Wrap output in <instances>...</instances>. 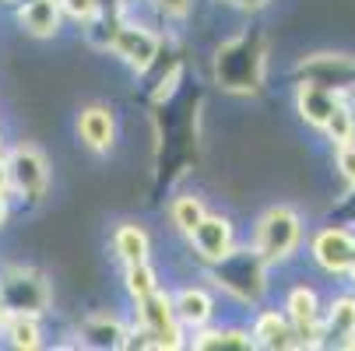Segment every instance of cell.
<instances>
[{"label": "cell", "mask_w": 355, "mask_h": 351, "mask_svg": "<svg viewBox=\"0 0 355 351\" xmlns=\"http://www.w3.org/2000/svg\"><path fill=\"white\" fill-rule=\"evenodd\" d=\"M229 8H236V11H246V15H257V11H264V8H271L275 0H225Z\"/></svg>", "instance_id": "83f0119b"}, {"label": "cell", "mask_w": 355, "mask_h": 351, "mask_svg": "<svg viewBox=\"0 0 355 351\" xmlns=\"http://www.w3.org/2000/svg\"><path fill=\"white\" fill-rule=\"evenodd\" d=\"M57 4H60V15L78 21V25H85L98 11V0H57Z\"/></svg>", "instance_id": "d4e9b609"}, {"label": "cell", "mask_w": 355, "mask_h": 351, "mask_svg": "<svg viewBox=\"0 0 355 351\" xmlns=\"http://www.w3.org/2000/svg\"><path fill=\"white\" fill-rule=\"evenodd\" d=\"M123 285H127L130 303H137V298H144V295H151V291H159V274H155V267H151L148 260L127 264V267H123Z\"/></svg>", "instance_id": "603a6c76"}, {"label": "cell", "mask_w": 355, "mask_h": 351, "mask_svg": "<svg viewBox=\"0 0 355 351\" xmlns=\"http://www.w3.org/2000/svg\"><path fill=\"white\" fill-rule=\"evenodd\" d=\"M8 215H11V193H0V225L8 222Z\"/></svg>", "instance_id": "f1b7e54d"}, {"label": "cell", "mask_w": 355, "mask_h": 351, "mask_svg": "<svg viewBox=\"0 0 355 351\" xmlns=\"http://www.w3.org/2000/svg\"><path fill=\"white\" fill-rule=\"evenodd\" d=\"M0 303L8 313L42 316L53 306V285L39 267L28 264H8L0 267Z\"/></svg>", "instance_id": "277c9868"}, {"label": "cell", "mask_w": 355, "mask_h": 351, "mask_svg": "<svg viewBox=\"0 0 355 351\" xmlns=\"http://www.w3.org/2000/svg\"><path fill=\"white\" fill-rule=\"evenodd\" d=\"M159 49H162V35H159V32H151L148 25H137V21L123 18V25H120L116 35H113L110 53L120 57L134 74H144L151 64H155Z\"/></svg>", "instance_id": "52a82bcc"}, {"label": "cell", "mask_w": 355, "mask_h": 351, "mask_svg": "<svg viewBox=\"0 0 355 351\" xmlns=\"http://www.w3.org/2000/svg\"><path fill=\"white\" fill-rule=\"evenodd\" d=\"M190 246H193V253L205 260V264H215V260H222L229 249L236 246V228H232V222L225 218V215H205L193 228H190Z\"/></svg>", "instance_id": "9c48e42d"}, {"label": "cell", "mask_w": 355, "mask_h": 351, "mask_svg": "<svg viewBox=\"0 0 355 351\" xmlns=\"http://www.w3.org/2000/svg\"><path fill=\"white\" fill-rule=\"evenodd\" d=\"M257 253L278 267V264H288L295 253H299V246H302V218L295 208L288 204H275L268 208L257 225H253V242H250Z\"/></svg>", "instance_id": "3957f363"}, {"label": "cell", "mask_w": 355, "mask_h": 351, "mask_svg": "<svg viewBox=\"0 0 355 351\" xmlns=\"http://www.w3.org/2000/svg\"><path fill=\"white\" fill-rule=\"evenodd\" d=\"M250 337H253V348H264V351H295L299 341H295V330L285 316V309H261L250 323Z\"/></svg>", "instance_id": "5bb4252c"}, {"label": "cell", "mask_w": 355, "mask_h": 351, "mask_svg": "<svg viewBox=\"0 0 355 351\" xmlns=\"http://www.w3.org/2000/svg\"><path fill=\"white\" fill-rule=\"evenodd\" d=\"M268 271H271V264L257 249L236 242L222 260L208 264V281L243 306H261L268 295Z\"/></svg>", "instance_id": "7a4b0ae2"}, {"label": "cell", "mask_w": 355, "mask_h": 351, "mask_svg": "<svg viewBox=\"0 0 355 351\" xmlns=\"http://www.w3.org/2000/svg\"><path fill=\"white\" fill-rule=\"evenodd\" d=\"M18 25L32 39H53L64 28V15L57 0H25L18 4Z\"/></svg>", "instance_id": "2e32d148"}, {"label": "cell", "mask_w": 355, "mask_h": 351, "mask_svg": "<svg viewBox=\"0 0 355 351\" xmlns=\"http://www.w3.org/2000/svg\"><path fill=\"white\" fill-rule=\"evenodd\" d=\"M320 348L355 351V295H334L320 316Z\"/></svg>", "instance_id": "30bf717a"}, {"label": "cell", "mask_w": 355, "mask_h": 351, "mask_svg": "<svg viewBox=\"0 0 355 351\" xmlns=\"http://www.w3.org/2000/svg\"><path fill=\"white\" fill-rule=\"evenodd\" d=\"M8 162V190L18 200H28V204H39L49 190V159L42 155V147L21 141L4 155Z\"/></svg>", "instance_id": "5b68a950"}, {"label": "cell", "mask_w": 355, "mask_h": 351, "mask_svg": "<svg viewBox=\"0 0 355 351\" xmlns=\"http://www.w3.org/2000/svg\"><path fill=\"white\" fill-rule=\"evenodd\" d=\"M295 81L320 84L334 95L355 91V57L348 53H313L295 64Z\"/></svg>", "instance_id": "8992f818"}, {"label": "cell", "mask_w": 355, "mask_h": 351, "mask_svg": "<svg viewBox=\"0 0 355 351\" xmlns=\"http://www.w3.org/2000/svg\"><path fill=\"white\" fill-rule=\"evenodd\" d=\"M338 98H341V95H334V91L320 88V84H306V81H299V88H295V113H299V120L306 123V127L320 130V127H324V120H327V113L334 109Z\"/></svg>", "instance_id": "ac0fdd59"}, {"label": "cell", "mask_w": 355, "mask_h": 351, "mask_svg": "<svg viewBox=\"0 0 355 351\" xmlns=\"http://www.w3.org/2000/svg\"><path fill=\"white\" fill-rule=\"evenodd\" d=\"M151 4H155V11H159L162 18L183 21V18L190 15V8H193V0H151Z\"/></svg>", "instance_id": "4316f807"}, {"label": "cell", "mask_w": 355, "mask_h": 351, "mask_svg": "<svg viewBox=\"0 0 355 351\" xmlns=\"http://www.w3.org/2000/svg\"><path fill=\"white\" fill-rule=\"evenodd\" d=\"M113 253L123 260V267H127V264H141V260L151 257V239H148V232H144L141 225L123 222V225H116V232H113Z\"/></svg>", "instance_id": "d6986e66"}, {"label": "cell", "mask_w": 355, "mask_h": 351, "mask_svg": "<svg viewBox=\"0 0 355 351\" xmlns=\"http://www.w3.org/2000/svg\"><path fill=\"white\" fill-rule=\"evenodd\" d=\"M78 141L95 155H106L116 144V113L103 102H92L78 113Z\"/></svg>", "instance_id": "7c38bea8"}, {"label": "cell", "mask_w": 355, "mask_h": 351, "mask_svg": "<svg viewBox=\"0 0 355 351\" xmlns=\"http://www.w3.org/2000/svg\"><path fill=\"white\" fill-rule=\"evenodd\" d=\"M15 4H25V0H15Z\"/></svg>", "instance_id": "e575fe53"}, {"label": "cell", "mask_w": 355, "mask_h": 351, "mask_svg": "<svg viewBox=\"0 0 355 351\" xmlns=\"http://www.w3.org/2000/svg\"><path fill=\"white\" fill-rule=\"evenodd\" d=\"M324 134H327V141H334V147L338 144H352L355 141V113H352V106L345 102V95L334 102V109L327 113V120H324V127H320Z\"/></svg>", "instance_id": "7402d4cb"}, {"label": "cell", "mask_w": 355, "mask_h": 351, "mask_svg": "<svg viewBox=\"0 0 355 351\" xmlns=\"http://www.w3.org/2000/svg\"><path fill=\"white\" fill-rule=\"evenodd\" d=\"M190 348L197 351H250L253 348V337H250V327H236V323H218V327H200L193 330V337L187 341Z\"/></svg>", "instance_id": "e0dca14e"}, {"label": "cell", "mask_w": 355, "mask_h": 351, "mask_svg": "<svg viewBox=\"0 0 355 351\" xmlns=\"http://www.w3.org/2000/svg\"><path fill=\"white\" fill-rule=\"evenodd\" d=\"M0 193H11L8 190V162H4V155H0Z\"/></svg>", "instance_id": "f546056e"}, {"label": "cell", "mask_w": 355, "mask_h": 351, "mask_svg": "<svg viewBox=\"0 0 355 351\" xmlns=\"http://www.w3.org/2000/svg\"><path fill=\"white\" fill-rule=\"evenodd\" d=\"M169 298H173V316H176V323H180L187 334L208 327L211 316H215V298H211L208 288H200V285L180 288V291L169 295Z\"/></svg>", "instance_id": "9a60e30c"}, {"label": "cell", "mask_w": 355, "mask_h": 351, "mask_svg": "<svg viewBox=\"0 0 355 351\" xmlns=\"http://www.w3.org/2000/svg\"><path fill=\"white\" fill-rule=\"evenodd\" d=\"M123 18L127 15H103V11H95L81 28H85V42L92 46V49H98V53H110V46H113V35H116V28L123 25Z\"/></svg>", "instance_id": "44dd1931"}, {"label": "cell", "mask_w": 355, "mask_h": 351, "mask_svg": "<svg viewBox=\"0 0 355 351\" xmlns=\"http://www.w3.org/2000/svg\"><path fill=\"white\" fill-rule=\"evenodd\" d=\"M338 172H341L345 186L355 190V141L352 144H338Z\"/></svg>", "instance_id": "484cf974"}, {"label": "cell", "mask_w": 355, "mask_h": 351, "mask_svg": "<svg viewBox=\"0 0 355 351\" xmlns=\"http://www.w3.org/2000/svg\"><path fill=\"white\" fill-rule=\"evenodd\" d=\"M211 78L225 95L253 98L268 84V39L261 28H243L225 39L211 57Z\"/></svg>", "instance_id": "6da1fadb"}, {"label": "cell", "mask_w": 355, "mask_h": 351, "mask_svg": "<svg viewBox=\"0 0 355 351\" xmlns=\"http://www.w3.org/2000/svg\"><path fill=\"white\" fill-rule=\"evenodd\" d=\"M310 253L317 260L320 271L327 274H345L348 264H352V253H355V232L352 228H341V225H331V228H320L310 242Z\"/></svg>", "instance_id": "8fae6325"}, {"label": "cell", "mask_w": 355, "mask_h": 351, "mask_svg": "<svg viewBox=\"0 0 355 351\" xmlns=\"http://www.w3.org/2000/svg\"><path fill=\"white\" fill-rule=\"evenodd\" d=\"M123 4H127V8H134V4H141V0H123Z\"/></svg>", "instance_id": "d6a6232c"}, {"label": "cell", "mask_w": 355, "mask_h": 351, "mask_svg": "<svg viewBox=\"0 0 355 351\" xmlns=\"http://www.w3.org/2000/svg\"><path fill=\"white\" fill-rule=\"evenodd\" d=\"M208 215V208L200 204V197H193V193H180L173 204H169V222L183 232V235H190V228Z\"/></svg>", "instance_id": "cb8c5ba5"}, {"label": "cell", "mask_w": 355, "mask_h": 351, "mask_svg": "<svg viewBox=\"0 0 355 351\" xmlns=\"http://www.w3.org/2000/svg\"><path fill=\"white\" fill-rule=\"evenodd\" d=\"M345 274H348V281L355 285V253H352V264H348V271H345Z\"/></svg>", "instance_id": "4dcf8cb0"}, {"label": "cell", "mask_w": 355, "mask_h": 351, "mask_svg": "<svg viewBox=\"0 0 355 351\" xmlns=\"http://www.w3.org/2000/svg\"><path fill=\"white\" fill-rule=\"evenodd\" d=\"M0 155H4V134H0Z\"/></svg>", "instance_id": "836d02e7"}, {"label": "cell", "mask_w": 355, "mask_h": 351, "mask_svg": "<svg viewBox=\"0 0 355 351\" xmlns=\"http://www.w3.org/2000/svg\"><path fill=\"white\" fill-rule=\"evenodd\" d=\"M285 316L295 330L299 348H320V316H324V303L310 285H295L285 298Z\"/></svg>", "instance_id": "ba28073f"}, {"label": "cell", "mask_w": 355, "mask_h": 351, "mask_svg": "<svg viewBox=\"0 0 355 351\" xmlns=\"http://www.w3.org/2000/svg\"><path fill=\"white\" fill-rule=\"evenodd\" d=\"M127 334H130V327H127L120 316L95 313V316H85V320H81L74 344H78V348H92V351H123Z\"/></svg>", "instance_id": "4fadbf2b"}, {"label": "cell", "mask_w": 355, "mask_h": 351, "mask_svg": "<svg viewBox=\"0 0 355 351\" xmlns=\"http://www.w3.org/2000/svg\"><path fill=\"white\" fill-rule=\"evenodd\" d=\"M4 4H15V0H4Z\"/></svg>", "instance_id": "d590c367"}, {"label": "cell", "mask_w": 355, "mask_h": 351, "mask_svg": "<svg viewBox=\"0 0 355 351\" xmlns=\"http://www.w3.org/2000/svg\"><path fill=\"white\" fill-rule=\"evenodd\" d=\"M0 337L18 351H35V348H42V323H39V316L8 313L4 327H0Z\"/></svg>", "instance_id": "ffe728a7"}, {"label": "cell", "mask_w": 355, "mask_h": 351, "mask_svg": "<svg viewBox=\"0 0 355 351\" xmlns=\"http://www.w3.org/2000/svg\"><path fill=\"white\" fill-rule=\"evenodd\" d=\"M4 320H8V309H4V303H0V327H4Z\"/></svg>", "instance_id": "1f68e13d"}]
</instances>
